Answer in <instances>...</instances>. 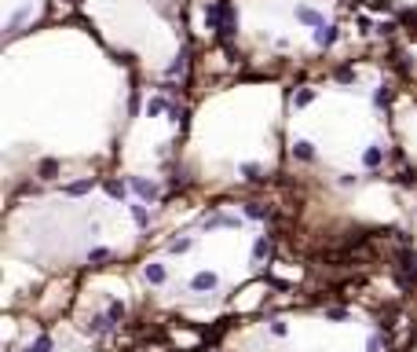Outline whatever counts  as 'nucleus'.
Returning <instances> with one entry per match:
<instances>
[{"label":"nucleus","instance_id":"nucleus-1","mask_svg":"<svg viewBox=\"0 0 417 352\" xmlns=\"http://www.w3.org/2000/svg\"><path fill=\"white\" fill-rule=\"evenodd\" d=\"M212 286H216V275H212V271L194 275V290H212Z\"/></svg>","mask_w":417,"mask_h":352},{"label":"nucleus","instance_id":"nucleus-2","mask_svg":"<svg viewBox=\"0 0 417 352\" xmlns=\"http://www.w3.org/2000/svg\"><path fill=\"white\" fill-rule=\"evenodd\" d=\"M147 279L150 283H165V268L161 264H147Z\"/></svg>","mask_w":417,"mask_h":352}]
</instances>
